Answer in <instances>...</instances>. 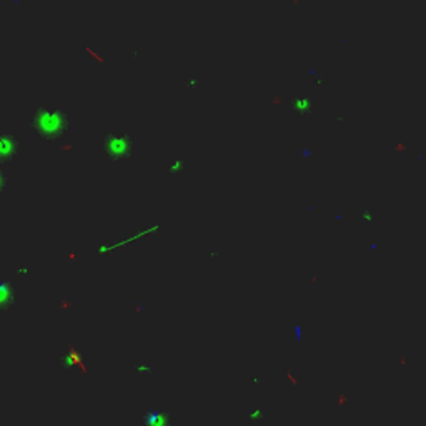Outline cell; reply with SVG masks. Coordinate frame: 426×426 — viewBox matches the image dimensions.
Masks as SVG:
<instances>
[{
	"label": "cell",
	"instance_id": "cell-1",
	"mask_svg": "<svg viewBox=\"0 0 426 426\" xmlns=\"http://www.w3.org/2000/svg\"><path fill=\"white\" fill-rule=\"evenodd\" d=\"M30 127L43 141H67L75 125L67 110L59 105H40L30 113Z\"/></svg>",
	"mask_w": 426,
	"mask_h": 426
},
{
	"label": "cell",
	"instance_id": "cell-2",
	"mask_svg": "<svg viewBox=\"0 0 426 426\" xmlns=\"http://www.w3.org/2000/svg\"><path fill=\"white\" fill-rule=\"evenodd\" d=\"M102 150L107 163L110 165L124 163L128 158H132L133 155L135 150L133 137L127 132H112L105 135V138H103Z\"/></svg>",
	"mask_w": 426,
	"mask_h": 426
},
{
	"label": "cell",
	"instance_id": "cell-3",
	"mask_svg": "<svg viewBox=\"0 0 426 426\" xmlns=\"http://www.w3.org/2000/svg\"><path fill=\"white\" fill-rule=\"evenodd\" d=\"M160 230H162V225H160V223L145 225V227L137 228L135 231H132V233L125 235L124 238H119V240L99 243V248H97V251H99V255L100 253L102 255H107V253H112V251H117V250H122V248L132 247V245H135L137 242L147 240V238H150L152 235L158 233Z\"/></svg>",
	"mask_w": 426,
	"mask_h": 426
},
{
	"label": "cell",
	"instance_id": "cell-4",
	"mask_svg": "<svg viewBox=\"0 0 426 426\" xmlns=\"http://www.w3.org/2000/svg\"><path fill=\"white\" fill-rule=\"evenodd\" d=\"M22 144L15 135L0 132V165H7L20 155Z\"/></svg>",
	"mask_w": 426,
	"mask_h": 426
},
{
	"label": "cell",
	"instance_id": "cell-5",
	"mask_svg": "<svg viewBox=\"0 0 426 426\" xmlns=\"http://www.w3.org/2000/svg\"><path fill=\"white\" fill-rule=\"evenodd\" d=\"M188 170V162L183 157H173L169 163L165 165V172L170 177H180Z\"/></svg>",
	"mask_w": 426,
	"mask_h": 426
},
{
	"label": "cell",
	"instance_id": "cell-6",
	"mask_svg": "<svg viewBox=\"0 0 426 426\" xmlns=\"http://www.w3.org/2000/svg\"><path fill=\"white\" fill-rule=\"evenodd\" d=\"M183 87H185V90H190V92H192V90H198L200 87H202V80H200L198 75L192 74V75L186 77Z\"/></svg>",
	"mask_w": 426,
	"mask_h": 426
},
{
	"label": "cell",
	"instance_id": "cell-7",
	"mask_svg": "<svg viewBox=\"0 0 426 426\" xmlns=\"http://www.w3.org/2000/svg\"><path fill=\"white\" fill-rule=\"evenodd\" d=\"M12 295L10 285L5 281H0V303H4L5 300H9V296Z\"/></svg>",
	"mask_w": 426,
	"mask_h": 426
},
{
	"label": "cell",
	"instance_id": "cell-8",
	"mask_svg": "<svg viewBox=\"0 0 426 426\" xmlns=\"http://www.w3.org/2000/svg\"><path fill=\"white\" fill-rule=\"evenodd\" d=\"M5 186H7V173H5L4 167L0 165V195L4 193Z\"/></svg>",
	"mask_w": 426,
	"mask_h": 426
},
{
	"label": "cell",
	"instance_id": "cell-9",
	"mask_svg": "<svg viewBox=\"0 0 426 426\" xmlns=\"http://www.w3.org/2000/svg\"><path fill=\"white\" fill-rule=\"evenodd\" d=\"M7 4H10L12 7H18L22 4V0H7Z\"/></svg>",
	"mask_w": 426,
	"mask_h": 426
}]
</instances>
